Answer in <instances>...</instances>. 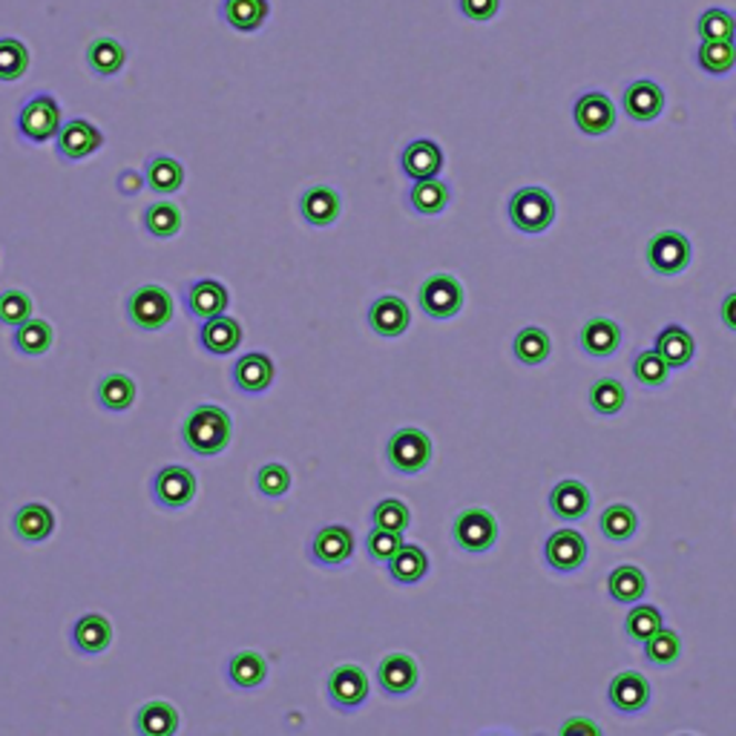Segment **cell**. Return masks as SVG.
Masks as SVG:
<instances>
[{"mask_svg":"<svg viewBox=\"0 0 736 736\" xmlns=\"http://www.w3.org/2000/svg\"><path fill=\"white\" fill-rule=\"evenodd\" d=\"M656 355L671 368H685L687 362L694 360L696 343L682 326H667L656 337Z\"/></svg>","mask_w":736,"mask_h":736,"instance_id":"33","label":"cell"},{"mask_svg":"<svg viewBox=\"0 0 736 736\" xmlns=\"http://www.w3.org/2000/svg\"><path fill=\"white\" fill-rule=\"evenodd\" d=\"M647 265L662 276L682 274L691 265V242H687V236L676 234V231H665V234L653 236L651 245H647Z\"/></svg>","mask_w":736,"mask_h":736,"instance_id":"12","label":"cell"},{"mask_svg":"<svg viewBox=\"0 0 736 736\" xmlns=\"http://www.w3.org/2000/svg\"><path fill=\"white\" fill-rule=\"evenodd\" d=\"M351 555H355V532L343 524L319 527L308 544V559L323 570H337V566L348 564Z\"/></svg>","mask_w":736,"mask_h":736,"instance_id":"8","label":"cell"},{"mask_svg":"<svg viewBox=\"0 0 736 736\" xmlns=\"http://www.w3.org/2000/svg\"><path fill=\"white\" fill-rule=\"evenodd\" d=\"M231 432H234L231 415L222 406L202 403L184 418L182 443L196 458H216L231 443Z\"/></svg>","mask_w":736,"mask_h":736,"instance_id":"1","label":"cell"},{"mask_svg":"<svg viewBox=\"0 0 736 736\" xmlns=\"http://www.w3.org/2000/svg\"><path fill=\"white\" fill-rule=\"evenodd\" d=\"M150 498L162 510H184L196 498V474L187 467H162L150 483Z\"/></svg>","mask_w":736,"mask_h":736,"instance_id":"9","label":"cell"},{"mask_svg":"<svg viewBox=\"0 0 736 736\" xmlns=\"http://www.w3.org/2000/svg\"><path fill=\"white\" fill-rule=\"evenodd\" d=\"M544 561L555 573H575L587 561V541L575 530L552 532L544 544Z\"/></svg>","mask_w":736,"mask_h":736,"instance_id":"15","label":"cell"},{"mask_svg":"<svg viewBox=\"0 0 736 736\" xmlns=\"http://www.w3.org/2000/svg\"><path fill=\"white\" fill-rule=\"evenodd\" d=\"M624 113L631 115L633 121H653L665 110V92L653 81H633L624 90Z\"/></svg>","mask_w":736,"mask_h":736,"instance_id":"29","label":"cell"},{"mask_svg":"<svg viewBox=\"0 0 736 736\" xmlns=\"http://www.w3.org/2000/svg\"><path fill=\"white\" fill-rule=\"evenodd\" d=\"M403 535L400 532H391V530H371L366 535V555L368 561H375V564H389L391 559H395L397 552H400V546H403Z\"/></svg>","mask_w":736,"mask_h":736,"instance_id":"52","label":"cell"},{"mask_svg":"<svg viewBox=\"0 0 736 736\" xmlns=\"http://www.w3.org/2000/svg\"><path fill=\"white\" fill-rule=\"evenodd\" d=\"M575 127L584 135H607L616 127V106L604 92H584L573 106Z\"/></svg>","mask_w":736,"mask_h":736,"instance_id":"16","label":"cell"},{"mask_svg":"<svg viewBox=\"0 0 736 736\" xmlns=\"http://www.w3.org/2000/svg\"><path fill=\"white\" fill-rule=\"evenodd\" d=\"M607 696L619 714H642L651 705V682L636 671H622L610 682Z\"/></svg>","mask_w":736,"mask_h":736,"instance_id":"18","label":"cell"},{"mask_svg":"<svg viewBox=\"0 0 736 736\" xmlns=\"http://www.w3.org/2000/svg\"><path fill=\"white\" fill-rule=\"evenodd\" d=\"M95 400L104 411H113V415H121V411H127L130 406L135 403V382L133 377L121 375V371H113V375H104L95 386Z\"/></svg>","mask_w":736,"mask_h":736,"instance_id":"32","label":"cell"},{"mask_svg":"<svg viewBox=\"0 0 736 736\" xmlns=\"http://www.w3.org/2000/svg\"><path fill=\"white\" fill-rule=\"evenodd\" d=\"M679 656H682V638L673 631H667V627H662L656 636L644 642V658H647L653 667L676 665Z\"/></svg>","mask_w":736,"mask_h":736,"instance_id":"44","label":"cell"},{"mask_svg":"<svg viewBox=\"0 0 736 736\" xmlns=\"http://www.w3.org/2000/svg\"><path fill=\"white\" fill-rule=\"evenodd\" d=\"M133 728L139 736H176L178 711L164 699L144 702L142 708L135 711Z\"/></svg>","mask_w":736,"mask_h":736,"instance_id":"28","label":"cell"},{"mask_svg":"<svg viewBox=\"0 0 736 736\" xmlns=\"http://www.w3.org/2000/svg\"><path fill=\"white\" fill-rule=\"evenodd\" d=\"M124 61H127V50H124L115 38H95V41L86 47V67H90L95 75H101V79L115 75V72L124 67Z\"/></svg>","mask_w":736,"mask_h":736,"instance_id":"37","label":"cell"},{"mask_svg":"<svg viewBox=\"0 0 736 736\" xmlns=\"http://www.w3.org/2000/svg\"><path fill=\"white\" fill-rule=\"evenodd\" d=\"M418 299L426 317L452 319L463 308V288L454 276L435 274L420 285Z\"/></svg>","mask_w":736,"mask_h":736,"instance_id":"10","label":"cell"},{"mask_svg":"<svg viewBox=\"0 0 736 736\" xmlns=\"http://www.w3.org/2000/svg\"><path fill=\"white\" fill-rule=\"evenodd\" d=\"M555 219V202L541 187H521L510 198V222L521 234H541Z\"/></svg>","mask_w":736,"mask_h":736,"instance_id":"5","label":"cell"},{"mask_svg":"<svg viewBox=\"0 0 736 736\" xmlns=\"http://www.w3.org/2000/svg\"><path fill=\"white\" fill-rule=\"evenodd\" d=\"M368 691H371V685H368L366 671L357 665L334 667L326 682L328 705L334 711H340V714H351V711L362 708L368 699Z\"/></svg>","mask_w":736,"mask_h":736,"instance_id":"7","label":"cell"},{"mask_svg":"<svg viewBox=\"0 0 736 736\" xmlns=\"http://www.w3.org/2000/svg\"><path fill=\"white\" fill-rule=\"evenodd\" d=\"M29 70V50L18 38H0V81H18Z\"/></svg>","mask_w":736,"mask_h":736,"instance_id":"49","label":"cell"},{"mask_svg":"<svg viewBox=\"0 0 736 736\" xmlns=\"http://www.w3.org/2000/svg\"><path fill=\"white\" fill-rule=\"evenodd\" d=\"M198 346L213 357L234 355L236 348L242 346V326L234 317H227V314L207 319L198 328Z\"/></svg>","mask_w":736,"mask_h":736,"instance_id":"24","label":"cell"},{"mask_svg":"<svg viewBox=\"0 0 736 736\" xmlns=\"http://www.w3.org/2000/svg\"><path fill=\"white\" fill-rule=\"evenodd\" d=\"M602 535L607 541H616V544H622V541H631L633 535H636L638 530V515L633 507H627V503H613V507H607V510L602 512Z\"/></svg>","mask_w":736,"mask_h":736,"instance_id":"40","label":"cell"},{"mask_svg":"<svg viewBox=\"0 0 736 736\" xmlns=\"http://www.w3.org/2000/svg\"><path fill=\"white\" fill-rule=\"evenodd\" d=\"M32 319V297L27 290L9 288L0 294V326L18 328Z\"/></svg>","mask_w":736,"mask_h":736,"instance_id":"50","label":"cell"},{"mask_svg":"<svg viewBox=\"0 0 736 736\" xmlns=\"http://www.w3.org/2000/svg\"><path fill=\"white\" fill-rule=\"evenodd\" d=\"M254 483H256V492H259V495L276 501V498L288 495L290 472H288V467H283V463L270 460V463H265V467L256 469Z\"/></svg>","mask_w":736,"mask_h":736,"instance_id":"51","label":"cell"},{"mask_svg":"<svg viewBox=\"0 0 736 736\" xmlns=\"http://www.w3.org/2000/svg\"><path fill=\"white\" fill-rule=\"evenodd\" d=\"M52 340H55V331H52V326L47 319H29V323L14 328L12 334L14 351L23 357L47 355L52 348Z\"/></svg>","mask_w":736,"mask_h":736,"instance_id":"34","label":"cell"},{"mask_svg":"<svg viewBox=\"0 0 736 736\" xmlns=\"http://www.w3.org/2000/svg\"><path fill=\"white\" fill-rule=\"evenodd\" d=\"M667 375H671V366L656 355V348L638 351V355L633 357V377L642 382L644 389H662L667 382Z\"/></svg>","mask_w":736,"mask_h":736,"instance_id":"45","label":"cell"},{"mask_svg":"<svg viewBox=\"0 0 736 736\" xmlns=\"http://www.w3.org/2000/svg\"><path fill=\"white\" fill-rule=\"evenodd\" d=\"M61 130V104L50 92H35L27 104L18 110V133L32 144L50 142Z\"/></svg>","mask_w":736,"mask_h":736,"instance_id":"4","label":"cell"},{"mask_svg":"<svg viewBox=\"0 0 736 736\" xmlns=\"http://www.w3.org/2000/svg\"><path fill=\"white\" fill-rule=\"evenodd\" d=\"M460 3V12H463V18H469V21H492L498 14V9H501V0H458Z\"/></svg>","mask_w":736,"mask_h":736,"instance_id":"53","label":"cell"},{"mask_svg":"<svg viewBox=\"0 0 736 736\" xmlns=\"http://www.w3.org/2000/svg\"><path fill=\"white\" fill-rule=\"evenodd\" d=\"M579 346L587 351L590 357H613L622 346V328L607 317H595L590 323H584L579 331Z\"/></svg>","mask_w":736,"mask_h":736,"instance_id":"26","label":"cell"},{"mask_svg":"<svg viewBox=\"0 0 736 736\" xmlns=\"http://www.w3.org/2000/svg\"><path fill=\"white\" fill-rule=\"evenodd\" d=\"M607 593L610 599L619 604H636L642 602L644 593H647V579H644V573L638 566L622 564L610 573Z\"/></svg>","mask_w":736,"mask_h":736,"instance_id":"35","label":"cell"},{"mask_svg":"<svg viewBox=\"0 0 736 736\" xmlns=\"http://www.w3.org/2000/svg\"><path fill=\"white\" fill-rule=\"evenodd\" d=\"M55 530V515L47 503H23L12 515L14 539L23 544H41Z\"/></svg>","mask_w":736,"mask_h":736,"instance_id":"21","label":"cell"},{"mask_svg":"<svg viewBox=\"0 0 736 736\" xmlns=\"http://www.w3.org/2000/svg\"><path fill=\"white\" fill-rule=\"evenodd\" d=\"M696 32H699L702 41L711 43H728L736 35V18L725 9H708L702 14L699 23H696Z\"/></svg>","mask_w":736,"mask_h":736,"instance_id":"47","label":"cell"},{"mask_svg":"<svg viewBox=\"0 0 736 736\" xmlns=\"http://www.w3.org/2000/svg\"><path fill=\"white\" fill-rule=\"evenodd\" d=\"M386 463L397 474H420L432 463V438L423 429L406 426L386 440Z\"/></svg>","mask_w":736,"mask_h":736,"instance_id":"2","label":"cell"},{"mask_svg":"<svg viewBox=\"0 0 736 736\" xmlns=\"http://www.w3.org/2000/svg\"><path fill=\"white\" fill-rule=\"evenodd\" d=\"M400 167L411 182H426V178H438L443 171V150L429 139H415L400 153Z\"/></svg>","mask_w":736,"mask_h":736,"instance_id":"20","label":"cell"},{"mask_svg":"<svg viewBox=\"0 0 736 736\" xmlns=\"http://www.w3.org/2000/svg\"><path fill=\"white\" fill-rule=\"evenodd\" d=\"M268 0H222V21L236 32H256L268 18Z\"/></svg>","mask_w":736,"mask_h":736,"instance_id":"31","label":"cell"},{"mask_svg":"<svg viewBox=\"0 0 736 736\" xmlns=\"http://www.w3.org/2000/svg\"><path fill=\"white\" fill-rule=\"evenodd\" d=\"M662 627H665V619H662V613H658L656 607H651V604H636V607L627 613V619H624V633L636 644H644L647 638H653Z\"/></svg>","mask_w":736,"mask_h":736,"instance_id":"43","label":"cell"},{"mask_svg":"<svg viewBox=\"0 0 736 736\" xmlns=\"http://www.w3.org/2000/svg\"><path fill=\"white\" fill-rule=\"evenodd\" d=\"M231 305V294L219 279H196L184 290V311L187 317L207 323L213 317H222L225 308Z\"/></svg>","mask_w":736,"mask_h":736,"instance_id":"13","label":"cell"},{"mask_svg":"<svg viewBox=\"0 0 736 736\" xmlns=\"http://www.w3.org/2000/svg\"><path fill=\"white\" fill-rule=\"evenodd\" d=\"M449 198V184L440 182V178H426V182H415V187L409 191V205L411 211L420 213V216H438V213L447 211Z\"/></svg>","mask_w":736,"mask_h":736,"instance_id":"38","label":"cell"},{"mask_svg":"<svg viewBox=\"0 0 736 736\" xmlns=\"http://www.w3.org/2000/svg\"><path fill=\"white\" fill-rule=\"evenodd\" d=\"M368 328L377 334V337H386V340H395L400 334L409 331L411 311L409 305L403 303L395 294H386V297L375 299L368 305Z\"/></svg>","mask_w":736,"mask_h":736,"instance_id":"17","label":"cell"},{"mask_svg":"<svg viewBox=\"0 0 736 736\" xmlns=\"http://www.w3.org/2000/svg\"><path fill=\"white\" fill-rule=\"evenodd\" d=\"M144 184L159 196H171L184 184V167L171 156H150Z\"/></svg>","mask_w":736,"mask_h":736,"instance_id":"36","label":"cell"},{"mask_svg":"<svg viewBox=\"0 0 736 736\" xmlns=\"http://www.w3.org/2000/svg\"><path fill=\"white\" fill-rule=\"evenodd\" d=\"M127 319L139 331H162L173 319V297L162 285H142L124 303Z\"/></svg>","mask_w":736,"mask_h":736,"instance_id":"3","label":"cell"},{"mask_svg":"<svg viewBox=\"0 0 736 736\" xmlns=\"http://www.w3.org/2000/svg\"><path fill=\"white\" fill-rule=\"evenodd\" d=\"M559 736H602V728L587 716H570L559 728Z\"/></svg>","mask_w":736,"mask_h":736,"instance_id":"54","label":"cell"},{"mask_svg":"<svg viewBox=\"0 0 736 736\" xmlns=\"http://www.w3.org/2000/svg\"><path fill=\"white\" fill-rule=\"evenodd\" d=\"M144 231L156 239H171L182 231V211L173 202H156L150 205L142 216Z\"/></svg>","mask_w":736,"mask_h":736,"instance_id":"41","label":"cell"},{"mask_svg":"<svg viewBox=\"0 0 736 736\" xmlns=\"http://www.w3.org/2000/svg\"><path fill=\"white\" fill-rule=\"evenodd\" d=\"M343 202L340 193L331 191V187H308V191L299 196V216L305 219V225L311 227H328L340 219Z\"/></svg>","mask_w":736,"mask_h":736,"instance_id":"23","label":"cell"},{"mask_svg":"<svg viewBox=\"0 0 736 736\" xmlns=\"http://www.w3.org/2000/svg\"><path fill=\"white\" fill-rule=\"evenodd\" d=\"M512 351H515L518 362H524V366H541V362L550 357L552 351V340L550 334L544 328H521L515 334V343H512Z\"/></svg>","mask_w":736,"mask_h":736,"instance_id":"39","label":"cell"},{"mask_svg":"<svg viewBox=\"0 0 736 736\" xmlns=\"http://www.w3.org/2000/svg\"><path fill=\"white\" fill-rule=\"evenodd\" d=\"M225 679L236 687V691H256L268 679V662L263 653L256 651H239L227 658L225 665Z\"/></svg>","mask_w":736,"mask_h":736,"instance_id":"27","label":"cell"},{"mask_svg":"<svg viewBox=\"0 0 736 736\" xmlns=\"http://www.w3.org/2000/svg\"><path fill=\"white\" fill-rule=\"evenodd\" d=\"M70 638L72 647L81 656H99V653H104L113 644V624L101 613H84L79 622L72 624Z\"/></svg>","mask_w":736,"mask_h":736,"instance_id":"22","label":"cell"},{"mask_svg":"<svg viewBox=\"0 0 736 736\" xmlns=\"http://www.w3.org/2000/svg\"><path fill=\"white\" fill-rule=\"evenodd\" d=\"M274 375V360L268 355H259V351L239 357L234 368H231V380H234V386L242 395H263V391H268Z\"/></svg>","mask_w":736,"mask_h":736,"instance_id":"19","label":"cell"},{"mask_svg":"<svg viewBox=\"0 0 736 736\" xmlns=\"http://www.w3.org/2000/svg\"><path fill=\"white\" fill-rule=\"evenodd\" d=\"M420 682V667L409 653H389L380 658L377 667V685L386 696L397 699V696L411 694Z\"/></svg>","mask_w":736,"mask_h":736,"instance_id":"14","label":"cell"},{"mask_svg":"<svg viewBox=\"0 0 736 736\" xmlns=\"http://www.w3.org/2000/svg\"><path fill=\"white\" fill-rule=\"evenodd\" d=\"M627 403V389L616 377H602L590 386V406H593L599 415L610 418V415H619Z\"/></svg>","mask_w":736,"mask_h":736,"instance_id":"42","label":"cell"},{"mask_svg":"<svg viewBox=\"0 0 736 736\" xmlns=\"http://www.w3.org/2000/svg\"><path fill=\"white\" fill-rule=\"evenodd\" d=\"M723 323L730 331H736V290L723 299Z\"/></svg>","mask_w":736,"mask_h":736,"instance_id":"56","label":"cell"},{"mask_svg":"<svg viewBox=\"0 0 736 736\" xmlns=\"http://www.w3.org/2000/svg\"><path fill=\"white\" fill-rule=\"evenodd\" d=\"M386 573H389V579L395 581V584L411 587V584L423 581L426 573H429V555H426L423 546L403 544L395 559L386 564Z\"/></svg>","mask_w":736,"mask_h":736,"instance_id":"30","label":"cell"},{"mask_svg":"<svg viewBox=\"0 0 736 736\" xmlns=\"http://www.w3.org/2000/svg\"><path fill=\"white\" fill-rule=\"evenodd\" d=\"M101 144H104V133L84 119L67 121L55 135V153L64 162H81V159L92 156Z\"/></svg>","mask_w":736,"mask_h":736,"instance_id":"11","label":"cell"},{"mask_svg":"<svg viewBox=\"0 0 736 736\" xmlns=\"http://www.w3.org/2000/svg\"><path fill=\"white\" fill-rule=\"evenodd\" d=\"M119 191L127 193V196H135V193L142 191V178L135 176L133 171L121 173V176H119Z\"/></svg>","mask_w":736,"mask_h":736,"instance_id":"55","label":"cell"},{"mask_svg":"<svg viewBox=\"0 0 736 736\" xmlns=\"http://www.w3.org/2000/svg\"><path fill=\"white\" fill-rule=\"evenodd\" d=\"M696 61H699L702 70L711 72V75H725V72H730L736 67L734 41L728 43L702 41L699 52H696Z\"/></svg>","mask_w":736,"mask_h":736,"instance_id":"48","label":"cell"},{"mask_svg":"<svg viewBox=\"0 0 736 736\" xmlns=\"http://www.w3.org/2000/svg\"><path fill=\"white\" fill-rule=\"evenodd\" d=\"M590 489L581 481H561L555 483V489L550 492V510L552 515L564 521V524H573L590 512Z\"/></svg>","mask_w":736,"mask_h":736,"instance_id":"25","label":"cell"},{"mask_svg":"<svg viewBox=\"0 0 736 736\" xmlns=\"http://www.w3.org/2000/svg\"><path fill=\"white\" fill-rule=\"evenodd\" d=\"M452 541L463 552H487L498 541L495 515L483 507H469L460 512L452 524Z\"/></svg>","mask_w":736,"mask_h":736,"instance_id":"6","label":"cell"},{"mask_svg":"<svg viewBox=\"0 0 736 736\" xmlns=\"http://www.w3.org/2000/svg\"><path fill=\"white\" fill-rule=\"evenodd\" d=\"M371 524H375L377 530H391L403 535L411 524V512L403 501L382 498V501L375 503V510H371Z\"/></svg>","mask_w":736,"mask_h":736,"instance_id":"46","label":"cell"}]
</instances>
